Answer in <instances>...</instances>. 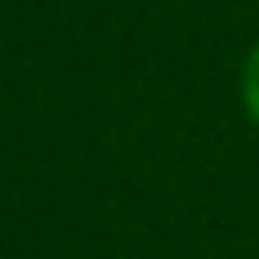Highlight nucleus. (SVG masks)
Segmentation results:
<instances>
[{
	"instance_id": "1",
	"label": "nucleus",
	"mask_w": 259,
	"mask_h": 259,
	"mask_svg": "<svg viewBox=\"0 0 259 259\" xmlns=\"http://www.w3.org/2000/svg\"><path fill=\"white\" fill-rule=\"evenodd\" d=\"M239 97H243V109H247L251 125L259 130V36H255V45H251L247 57H243V69H239Z\"/></svg>"
}]
</instances>
